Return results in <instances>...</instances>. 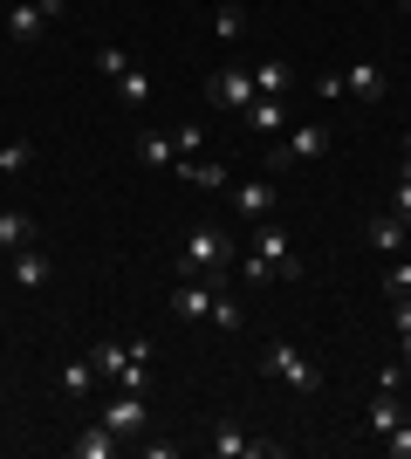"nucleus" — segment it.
Instances as JSON below:
<instances>
[{"mask_svg":"<svg viewBox=\"0 0 411 459\" xmlns=\"http://www.w3.org/2000/svg\"><path fill=\"white\" fill-rule=\"evenodd\" d=\"M295 274H302V254H295V240H288L281 227H268V220H261L254 247H247V261H240V281L268 288V281H295Z\"/></svg>","mask_w":411,"mask_h":459,"instance_id":"1","label":"nucleus"},{"mask_svg":"<svg viewBox=\"0 0 411 459\" xmlns=\"http://www.w3.org/2000/svg\"><path fill=\"white\" fill-rule=\"evenodd\" d=\"M178 274H206L213 288H227V274H234V240L219 227H193L185 247H178Z\"/></svg>","mask_w":411,"mask_h":459,"instance_id":"2","label":"nucleus"},{"mask_svg":"<svg viewBox=\"0 0 411 459\" xmlns=\"http://www.w3.org/2000/svg\"><path fill=\"white\" fill-rule=\"evenodd\" d=\"M97 370L110 384H131V391H151V343H103Z\"/></svg>","mask_w":411,"mask_h":459,"instance_id":"3","label":"nucleus"},{"mask_svg":"<svg viewBox=\"0 0 411 459\" xmlns=\"http://www.w3.org/2000/svg\"><path fill=\"white\" fill-rule=\"evenodd\" d=\"M261 370H268V377H281L288 391H322V370H315L309 357L288 343V336H274V343L261 350Z\"/></svg>","mask_w":411,"mask_h":459,"instance_id":"4","label":"nucleus"},{"mask_svg":"<svg viewBox=\"0 0 411 459\" xmlns=\"http://www.w3.org/2000/svg\"><path fill=\"white\" fill-rule=\"evenodd\" d=\"M97 419L110 425L117 439H144V432H151V404H144V391H131V384H117V398L103 404Z\"/></svg>","mask_w":411,"mask_h":459,"instance_id":"5","label":"nucleus"},{"mask_svg":"<svg viewBox=\"0 0 411 459\" xmlns=\"http://www.w3.org/2000/svg\"><path fill=\"white\" fill-rule=\"evenodd\" d=\"M206 103H213V110H247V103H254V69H247V62H219L213 82H206Z\"/></svg>","mask_w":411,"mask_h":459,"instance_id":"6","label":"nucleus"},{"mask_svg":"<svg viewBox=\"0 0 411 459\" xmlns=\"http://www.w3.org/2000/svg\"><path fill=\"white\" fill-rule=\"evenodd\" d=\"M206 446H213L219 459H281V446H274V439H247V432H240L234 419H219Z\"/></svg>","mask_w":411,"mask_h":459,"instance_id":"7","label":"nucleus"},{"mask_svg":"<svg viewBox=\"0 0 411 459\" xmlns=\"http://www.w3.org/2000/svg\"><path fill=\"white\" fill-rule=\"evenodd\" d=\"M172 316L178 323H206V316H213V281H206V274H185V281L172 288Z\"/></svg>","mask_w":411,"mask_h":459,"instance_id":"8","label":"nucleus"},{"mask_svg":"<svg viewBox=\"0 0 411 459\" xmlns=\"http://www.w3.org/2000/svg\"><path fill=\"white\" fill-rule=\"evenodd\" d=\"M330 152V131L322 124H288V137H281V165H309V158Z\"/></svg>","mask_w":411,"mask_h":459,"instance_id":"9","label":"nucleus"},{"mask_svg":"<svg viewBox=\"0 0 411 459\" xmlns=\"http://www.w3.org/2000/svg\"><path fill=\"white\" fill-rule=\"evenodd\" d=\"M240 117H247V131H261V137H281L295 124V117H288V96H254Z\"/></svg>","mask_w":411,"mask_h":459,"instance_id":"10","label":"nucleus"},{"mask_svg":"<svg viewBox=\"0 0 411 459\" xmlns=\"http://www.w3.org/2000/svg\"><path fill=\"white\" fill-rule=\"evenodd\" d=\"M227 192H234V212H247V220H268V212H274V199H281V192H274L268 178H234Z\"/></svg>","mask_w":411,"mask_h":459,"instance_id":"11","label":"nucleus"},{"mask_svg":"<svg viewBox=\"0 0 411 459\" xmlns=\"http://www.w3.org/2000/svg\"><path fill=\"white\" fill-rule=\"evenodd\" d=\"M48 254L35 247V240H28V247H14V288H48Z\"/></svg>","mask_w":411,"mask_h":459,"instance_id":"12","label":"nucleus"},{"mask_svg":"<svg viewBox=\"0 0 411 459\" xmlns=\"http://www.w3.org/2000/svg\"><path fill=\"white\" fill-rule=\"evenodd\" d=\"M343 82H350V96H364V103H384V90H391L377 62H350V69H343Z\"/></svg>","mask_w":411,"mask_h":459,"instance_id":"13","label":"nucleus"},{"mask_svg":"<svg viewBox=\"0 0 411 459\" xmlns=\"http://www.w3.org/2000/svg\"><path fill=\"white\" fill-rule=\"evenodd\" d=\"M405 240H411V227L398 220V212L371 220V254H384V261H391V254H405Z\"/></svg>","mask_w":411,"mask_h":459,"instance_id":"14","label":"nucleus"},{"mask_svg":"<svg viewBox=\"0 0 411 459\" xmlns=\"http://www.w3.org/2000/svg\"><path fill=\"white\" fill-rule=\"evenodd\" d=\"M295 90V69L281 56H261V69H254V96H288Z\"/></svg>","mask_w":411,"mask_h":459,"instance_id":"15","label":"nucleus"},{"mask_svg":"<svg viewBox=\"0 0 411 459\" xmlns=\"http://www.w3.org/2000/svg\"><path fill=\"white\" fill-rule=\"evenodd\" d=\"M178 178H185V186H206V192L234 186V172H227V165H206V158H178Z\"/></svg>","mask_w":411,"mask_h":459,"instance_id":"16","label":"nucleus"},{"mask_svg":"<svg viewBox=\"0 0 411 459\" xmlns=\"http://www.w3.org/2000/svg\"><path fill=\"white\" fill-rule=\"evenodd\" d=\"M90 384H97V357H69L62 377H56V391L62 398H90Z\"/></svg>","mask_w":411,"mask_h":459,"instance_id":"17","label":"nucleus"},{"mask_svg":"<svg viewBox=\"0 0 411 459\" xmlns=\"http://www.w3.org/2000/svg\"><path fill=\"white\" fill-rule=\"evenodd\" d=\"M117 446H124V439H117V432H110V425L97 419V425H90V432H82L76 446H69V453H76V459H110V453H117Z\"/></svg>","mask_w":411,"mask_h":459,"instance_id":"18","label":"nucleus"},{"mask_svg":"<svg viewBox=\"0 0 411 459\" xmlns=\"http://www.w3.org/2000/svg\"><path fill=\"white\" fill-rule=\"evenodd\" d=\"M398 419H405V404H398V391H377V398H371V439H384V432H391Z\"/></svg>","mask_w":411,"mask_h":459,"instance_id":"19","label":"nucleus"},{"mask_svg":"<svg viewBox=\"0 0 411 459\" xmlns=\"http://www.w3.org/2000/svg\"><path fill=\"white\" fill-rule=\"evenodd\" d=\"M41 21H48V14H41V7H28V0H14V7H7V35H14V41H35V35H41Z\"/></svg>","mask_w":411,"mask_h":459,"instance_id":"20","label":"nucleus"},{"mask_svg":"<svg viewBox=\"0 0 411 459\" xmlns=\"http://www.w3.org/2000/svg\"><path fill=\"white\" fill-rule=\"evenodd\" d=\"M137 158H144V165H178V144L165 131H144L137 137Z\"/></svg>","mask_w":411,"mask_h":459,"instance_id":"21","label":"nucleus"},{"mask_svg":"<svg viewBox=\"0 0 411 459\" xmlns=\"http://www.w3.org/2000/svg\"><path fill=\"white\" fill-rule=\"evenodd\" d=\"M240 28H247V7H240V0H219V7H213V35L240 41Z\"/></svg>","mask_w":411,"mask_h":459,"instance_id":"22","label":"nucleus"},{"mask_svg":"<svg viewBox=\"0 0 411 459\" xmlns=\"http://www.w3.org/2000/svg\"><path fill=\"white\" fill-rule=\"evenodd\" d=\"M28 240H35V220H28V212H0V247L14 254V247H28Z\"/></svg>","mask_w":411,"mask_h":459,"instance_id":"23","label":"nucleus"},{"mask_svg":"<svg viewBox=\"0 0 411 459\" xmlns=\"http://www.w3.org/2000/svg\"><path fill=\"white\" fill-rule=\"evenodd\" d=\"M117 90H124V103H151V76H144L137 62H131V69L117 76Z\"/></svg>","mask_w":411,"mask_h":459,"instance_id":"24","label":"nucleus"},{"mask_svg":"<svg viewBox=\"0 0 411 459\" xmlns=\"http://www.w3.org/2000/svg\"><path fill=\"white\" fill-rule=\"evenodd\" d=\"M206 323H213V329H240L247 316H240V302H234V295H219V288H213V316H206Z\"/></svg>","mask_w":411,"mask_h":459,"instance_id":"25","label":"nucleus"},{"mask_svg":"<svg viewBox=\"0 0 411 459\" xmlns=\"http://www.w3.org/2000/svg\"><path fill=\"white\" fill-rule=\"evenodd\" d=\"M172 144H178V158H199V152H206V124H178Z\"/></svg>","mask_w":411,"mask_h":459,"instance_id":"26","label":"nucleus"},{"mask_svg":"<svg viewBox=\"0 0 411 459\" xmlns=\"http://www.w3.org/2000/svg\"><path fill=\"white\" fill-rule=\"evenodd\" d=\"M391 295H411V261H398V254H391V268H384V302Z\"/></svg>","mask_w":411,"mask_h":459,"instance_id":"27","label":"nucleus"},{"mask_svg":"<svg viewBox=\"0 0 411 459\" xmlns=\"http://www.w3.org/2000/svg\"><path fill=\"white\" fill-rule=\"evenodd\" d=\"M384 453H391V459H411V411L391 425V432H384Z\"/></svg>","mask_w":411,"mask_h":459,"instance_id":"28","label":"nucleus"},{"mask_svg":"<svg viewBox=\"0 0 411 459\" xmlns=\"http://www.w3.org/2000/svg\"><path fill=\"white\" fill-rule=\"evenodd\" d=\"M28 158H35V144H28V137H14V144H0V172H21Z\"/></svg>","mask_w":411,"mask_h":459,"instance_id":"29","label":"nucleus"},{"mask_svg":"<svg viewBox=\"0 0 411 459\" xmlns=\"http://www.w3.org/2000/svg\"><path fill=\"white\" fill-rule=\"evenodd\" d=\"M97 69H103L110 82H117L124 69H131V48H97Z\"/></svg>","mask_w":411,"mask_h":459,"instance_id":"30","label":"nucleus"},{"mask_svg":"<svg viewBox=\"0 0 411 459\" xmlns=\"http://www.w3.org/2000/svg\"><path fill=\"white\" fill-rule=\"evenodd\" d=\"M377 391H405V357H398V364H384V370H377Z\"/></svg>","mask_w":411,"mask_h":459,"instance_id":"31","label":"nucleus"},{"mask_svg":"<svg viewBox=\"0 0 411 459\" xmlns=\"http://www.w3.org/2000/svg\"><path fill=\"white\" fill-rule=\"evenodd\" d=\"M315 90H322V96H330V103H343V96H350V82H343V69H330V76H322V82H315Z\"/></svg>","mask_w":411,"mask_h":459,"instance_id":"32","label":"nucleus"},{"mask_svg":"<svg viewBox=\"0 0 411 459\" xmlns=\"http://www.w3.org/2000/svg\"><path fill=\"white\" fill-rule=\"evenodd\" d=\"M391 212H398V220L411 227V186H405V178H398V192H391Z\"/></svg>","mask_w":411,"mask_h":459,"instance_id":"33","label":"nucleus"},{"mask_svg":"<svg viewBox=\"0 0 411 459\" xmlns=\"http://www.w3.org/2000/svg\"><path fill=\"white\" fill-rule=\"evenodd\" d=\"M28 7H41V14L56 21V14H62V7H69V0H28Z\"/></svg>","mask_w":411,"mask_h":459,"instance_id":"34","label":"nucleus"},{"mask_svg":"<svg viewBox=\"0 0 411 459\" xmlns=\"http://www.w3.org/2000/svg\"><path fill=\"white\" fill-rule=\"evenodd\" d=\"M398 336H405V370H411V323H405V329H398Z\"/></svg>","mask_w":411,"mask_h":459,"instance_id":"35","label":"nucleus"},{"mask_svg":"<svg viewBox=\"0 0 411 459\" xmlns=\"http://www.w3.org/2000/svg\"><path fill=\"white\" fill-rule=\"evenodd\" d=\"M398 178H405V186H411V158H405V165H398Z\"/></svg>","mask_w":411,"mask_h":459,"instance_id":"36","label":"nucleus"},{"mask_svg":"<svg viewBox=\"0 0 411 459\" xmlns=\"http://www.w3.org/2000/svg\"><path fill=\"white\" fill-rule=\"evenodd\" d=\"M398 7H405V14H411V0H398Z\"/></svg>","mask_w":411,"mask_h":459,"instance_id":"37","label":"nucleus"},{"mask_svg":"<svg viewBox=\"0 0 411 459\" xmlns=\"http://www.w3.org/2000/svg\"><path fill=\"white\" fill-rule=\"evenodd\" d=\"M240 7H247V0H240Z\"/></svg>","mask_w":411,"mask_h":459,"instance_id":"38","label":"nucleus"}]
</instances>
